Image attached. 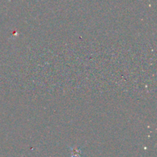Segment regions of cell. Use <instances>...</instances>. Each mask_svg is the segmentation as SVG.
Here are the masks:
<instances>
[{
    "instance_id": "cell-1",
    "label": "cell",
    "mask_w": 157,
    "mask_h": 157,
    "mask_svg": "<svg viewBox=\"0 0 157 157\" xmlns=\"http://www.w3.org/2000/svg\"><path fill=\"white\" fill-rule=\"evenodd\" d=\"M73 150V155L71 157H81V150L80 149H72Z\"/></svg>"
}]
</instances>
